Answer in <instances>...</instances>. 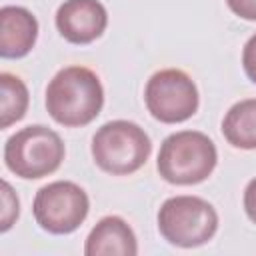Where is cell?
<instances>
[{
	"mask_svg": "<svg viewBox=\"0 0 256 256\" xmlns=\"http://www.w3.org/2000/svg\"><path fill=\"white\" fill-rule=\"evenodd\" d=\"M90 210L84 188L70 180H56L42 186L32 202L36 224L50 234H72L82 226Z\"/></svg>",
	"mask_w": 256,
	"mask_h": 256,
	"instance_id": "cell-6",
	"label": "cell"
},
{
	"mask_svg": "<svg viewBox=\"0 0 256 256\" xmlns=\"http://www.w3.org/2000/svg\"><path fill=\"white\" fill-rule=\"evenodd\" d=\"M144 102L154 120L162 124H180L196 114L200 98L194 80L184 70L164 68L148 78Z\"/></svg>",
	"mask_w": 256,
	"mask_h": 256,
	"instance_id": "cell-7",
	"label": "cell"
},
{
	"mask_svg": "<svg viewBox=\"0 0 256 256\" xmlns=\"http://www.w3.org/2000/svg\"><path fill=\"white\" fill-rule=\"evenodd\" d=\"M226 142L240 150H256V98H246L228 108L222 120Z\"/></svg>",
	"mask_w": 256,
	"mask_h": 256,
	"instance_id": "cell-11",
	"label": "cell"
},
{
	"mask_svg": "<svg viewBox=\"0 0 256 256\" xmlns=\"http://www.w3.org/2000/svg\"><path fill=\"white\" fill-rule=\"evenodd\" d=\"M244 212L256 224V178H252L244 188Z\"/></svg>",
	"mask_w": 256,
	"mask_h": 256,
	"instance_id": "cell-16",
	"label": "cell"
},
{
	"mask_svg": "<svg viewBox=\"0 0 256 256\" xmlns=\"http://www.w3.org/2000/svg\"><path fill=\"white\" fill-rule=\"evenodd\" d=\"M86 256H136L138 240L130 224L120 216H104L90 230L86 244Z\"/></svg>",
	"mask_w": 256,
	"mask_h": 256,
	"instance_id": "cell-10",
	"label": "cell"
},
{
	"mask_svg": "<svg viewBox=\"0 0 256 256\" xmlns=\"http://www.w3.org/2000/svg\"><path fill=\"white\" fill-rule=\"evenodd\" d=\"M228 8L242 20H256V0H226Z\"/></svg>",
	"mask_w": 256,
	"mask_h": 256,
	"instance_id": "cell-15",
	"label": "cell"
},
{
	"mask_svg": "<svg viewBox=\"0 0 256 256\" xmlns=\"http://www.w3.org/2000/svg\"><path fill=\"white\" fill-rule=\"evenodd\" d=\"M20 214V202L16 192L12 190V186L4 180L2 182V214H0V230L8 232L12 228V224L16 222Z\"/></svg>",
	"mask_w": 256,
	"mask_h": 256,
	"instance_id": "cell-13",
	"label": "cell"
},
{
	"mask_svg": "<svg viewBox=\"0 0 256 256\" xmlns=\"http://www.w3.org/2000/svg\"><path fill=\"white\" fill-rule=\"evenodd\" d=\"M158 230L162 238L178 248H196L210 242L218 230L214 206L200 196H172L158 210Z\"/></svg>",
	"mask_w": 256,
	"mask_h": 256,
	"instance_id": "cell-5",
	"label": "cell"
},
{
	"mask_svg": "<svg viewBox=\"0 0 256 256\" xmlns=\"http://www.w3.org/2000/svg\"><path fill=\"white\" fill-rule=\"evenodd\" d=\"M104 106V88L98 74L86 66H66L46 86V110L54 122L80 128L96 120Z\"/></svg>",
	"mask_w": 256,
	"mask_h": 256,
	"instance_id": "cell-1",
	"label": "cell"
},
{
	"mask_svg": "<svg viewBox=\"0 0 256 256\" xmlns=\"http://www.w3.org/2000/svg\"><path fill=\"white\" fill-rule=\"evenodd\" d=\"M96 166L112 176H128L140 170L150 152V136L136 122L112 120L102 124L92 136L90 146Z\"/></svg>",
	"mask_w": 256,
	"mask_h": 256,
	"instance_id": "cell-3",
	"label": "cell"
},
{
	"mask_svg": "<svg viewBox=\"0 0 256 256\" xmlns=\"http://www.w3.org/2000/svg\"><path fill=\"white\" fill-rule=\"evenodd\" d=\"M66 148L58 132L44 124H30L12 134L4 144L6 168L24 180H38L56 172Z\"/></svg>",
	"mask_w": 256,
	"mask_h": 256,
	"instance_id": "cell-4",
	"label": "cell"
},
{
	"mask_svg": "<svg viewBox=\"0 0 256 256\" xmlns=\"http://www.w3.org/2000/svg\"><path fill=\"white\" fill-rule=\"evenodd\" d=\"M56 28L70 44H90L108 26V12L100 0H64L56 10Z\"/></svg>",
	"mask_w": 256,
	"mask_h": 256,
	"instance_id": "cell-8",
	"label": "cell"
},
{
	"mask_svg": "<svg viewBox=\"0 0 256 256\" xmlns=\"http://www.w3.org/2000/svg\"><path fill=\"white\" fill-rule=\"evenodd\" d=\"M242 68L250 82L256 84V34H252L242 50Z\"/></svg>",
	"mask_w": 256,
	"mask_h": 256,
	"instance_id": "cell-14",
	"label": "cell"
},
{
	"mask_svg": "<svg viewBox=\"0 0 256 256\" xmlns=\"http://www.w3.org/2000/svg\"><path fill=\"white\" fill-rule=\"evenodd\" d=\"M38 38V20L24 6L0 8V56L8 60L30 54Z\"/></svg>",
	"mask_w": 256,
	"mask_h": 256,
	"instance_id": "cell-9",
	"label": "cell"
},
{
	"mask_svg": "<svg viewBox=\"0 0 256 256\" xmlns=\"http://www.w3.org/2000/svg\"><path fill=\"white\" fill-rule=\"evenodd\" d=\"M216 144L198 130H180L160 144L156 170L174 186H194L204 182L216 168Z\"/></svg>",
	"mask_w": 256,
	"mask_h": 256,
	"instance_id": "cell-2",
	"label": "cell"
},
{
	"mask_svg": "<svg viewBox=\"0 0 256 256\" xmlns=\"http://www.w3.org/2000/svg\"><path fill=\"white\" fill-rule=\"evenodd\" d=\"M30 94L22 78L2 72L0 74V128H10L26 116Z\"/></svg>",
	"mask_w": 256,
	"mask_h": 256,
	"instance_id": "cell-12",
	"label": "cell"
}]
</instances>
